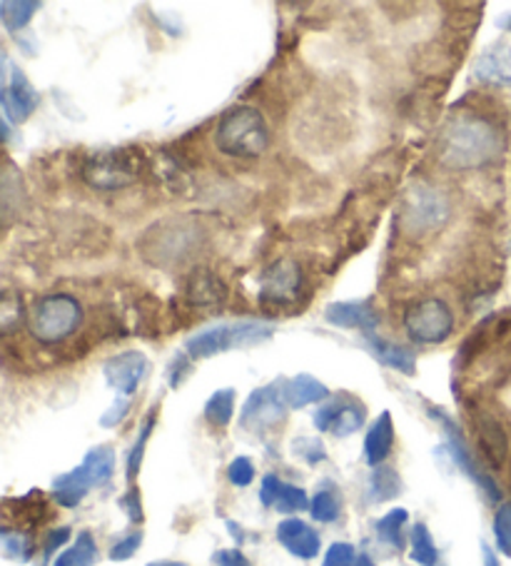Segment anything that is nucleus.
I'll return each instance as SVG.
<instances>
[{"instance_id": "35", "label": "nucleus", "mask_w": 511, "mask_h": 566, "mask_svg": "<svg viewBox=\"0 0 511 566\" xmlns=\"http://www.w3.org/2000/svg\"><path fill=\"white\" fill-rule=\"evenodd\" d=\"M292 454L300 457L302 462H307L310 467H317L320 462L327 460V449H324L322 439L317 437H300L292 442Z\"/></svg>"}, {"instance_id": "31", "label": "nucleus", "mask_w": 511, "mask_h": 566, "mask_svg": "<svg viewBox=\"0 0 511 566\" xmlns=\"http://www.w3.org/2000/svg\"><path fill=\"white\" fill-rule=\"evenodd\" d=\"M0 544H3V554L8 559L28 564L35 554V542L33 536L23 530H11V526H3L0 530Z\"/></svg>"}, {"instance_id": "40", "label": "nucleus", "mask_w": 511, "mask_h": 566, "mask_svg": "<svg viewBox=\"0 0 511 566\" xmlns=\"http://www.w3.org/2000/svg\"><path fill=\"white\" fill-rule=\"evenodd\" d=\"M143 546V532H131L127 536H123L121 542H115L113 546H111V559L113 562H127V559H133L135 556V552L140 549Z\"/></svg>"}, {"instance_id": "25", "label": "nucleus", "mask_w": 511, "mask_h": 566, "mask_svg": "<svg viewBox=\"0 0 511 566\" xmlns=\"http://www.w3.org/2000/svg\"><path fill=\"white\" fill-rule=\"evenodd\" d=\"M409 556L419 566H441V556L425 522H417L409 532Z\"/></svg>"}, {"instance_id": "8", "label": "nucleus", "mask_w": 511, "mask_h": 566, "mask_svg": "<svg viewBox=\"0 0 511 566\" xmlns=\"http://www.w3.org/2000/svg\"><path fill=\"white\" fill-rule=\"evenodd\" d=\"M272 335L274 327L264 325V322H222V325H215L192 335L185 343V353L195 363V359H208L220 353H230V349L262 345Z\"/></svg>"}, {"instance_id": "34", "label": "nucleus", "mask_w": 511, "mask_h": 566, "mask_svg": "<svg viewBox=\"0 0 511 566\" xmlns=\"http://www.w3.org/2000/svg\"><path fill=\"white\" fill-rule=\"evenodd\" d=\"M310 496L307 492L302 490V486H294L282 482L280 486V494H278V502H274V510L282 512V514H294V512H304L310 510Z\"/></svg>"}, {"instance_id": "49", "label": "nucleus", "mask_w": 511, "mask_h": 566, "mask_svg": "<svg viewBox=\"0 0 511 566\" xmlns=\"http://www.w3.org/2000/svg\"><path fill=\"white\" fill-rule=\"evenodd\" d=\"M145 566H188V564H182V562H150Z\"/></svg>"}, {"instance_id": "5", "label": "nucleus", "mask_w": 511, "mask_h": 566, "mask_svg": "<svg viewBox=\"0 0 511 566\" xmlns=\"http://www.w3.org/2000/svg\"><path fill=\"white\" fill-rule=\"evenodd\" d=\"M83 317V302L71 292H48L38 297L33 310L28 312V332L43 347H55L77 335Z\"/></svg>"}, {"instance_id": "22", "label": "nucleus", "mask_w": 511, "mask_h": 566, "mask_svg": "<svg viewBox=\"0 0 511 566\" xmlns=\"http://www.w3.org/2000/svg\"><path fill=\"white\" fill-rule=\"evenodd\" d=\"M395 447V422H392L389 412H382L375 422H372L369 432L365 437V460L369 467H382Z\"/></svg>"}, {"instance_id": "6", "label": "nucleus", "mask_w": 511, "mask_h": 566, "mask_svg": "<svg viewBox=\"0 0 511 566\" xmlns=\"http://www.w3.org/2000/svg\"><path fill=\"white\" fill-rule=\"evenodd\" d=\"M145 168V155L137 148H113L91 153L83 163V180L93 190L115 192L125 190L140 180Z\"/></svg>"}, {"instance_id": "14", "label": "nucleus", "mask_w": 511, "mask_h": 566, "mask_svg": "<svg viewBox=\"0 0 511 566\" xmlns=\"http://www.w3.org/2000/svg\"><path fill=\"white\" fill-rule=\"evenodd\" d=\"M471 419H474V432L481 457H484L491 470H501L509 457V434L504 424H501V419L497 415H491L489 409H474Z\"/></svg>"}, {"instance_id": "33", "label": "nucleus", "mask_w": 511, "mask_h": 566, "mask_svg": "<svg viewBox=\"0 0 511 566\" xmlns=\"http://www.w3.org/2000/svg\"><path fill=\"white\" fill-rule=\"evenodd\" d=\"M153 427H155V412L147 415V419H145L143 427H140V434H137L135 444H133V449H131V454H127L125 472H127V482H131V484L137 480V474H140L143 457H145V447H147V439H150V434H153Z\"/></svg>"}, {"instance_id": "24", "label": "nucleus", "mask_w": 511, "mask_h": 566, "mask_svg": "<svg viewBox=\"0 0 511 566\" xmlns=\"http://www.w3.org/2000/svg\"><path fill=\"white\" fill-rule=\"evenodd\" d=\"M310 514L314 522L320 524H334L342 514V496L340 490L332 482H322L317 486V494L310 502Z\"/></svg>"}, {"instance_id": "32", "label": "nucleus", "mask_w": 511, "mask_h": 566, "mask_svg": "<svg viewBox=\"0 0 511 566\" xmlns=\"http://www.w3.org/2000/svg\"><path fill=\"white\" fill-rule=\"evenodd\" d=\"M25 317L23 297L15 295V292H6L3 305H0V329H3V335H13L15 329H21Z\"/></svg>"}, {"instance_id": "15", "label": "nucleus", "mask_w": 511, "mask_h": 566, "mask_svg": "<svg viewBox=\"0 0 511 566\" xmlns=\"http://www.w3.org/2000/svg\"><path fill=\"white\" fill-rule=\"evenodd\" d=\"M147 369H150L147 357L143 353H137V349H127V353L105 359L103 375H105V382L111 385L117 395L133 397L145 379Z\"/></svg>"}, {"instance_id": "10", "label": "nucleus", "mask_w": 511, "mask_h": 566, "mask_svg": "<svg viewBox=\"0 0 511 566\" xmlns=\"http://www.w3.org/2000/svg\"><path fill=\"white\" fill-rule=\"evenodd\" d=\"M427 415L435 419V422L441 427V432L447 437V452L451 457V462L459 467V472H465L471 482H474L481 492H484L487 502L491 504H499L501 502V490L499 484L494 482V476L489 472H484L477 462L474 452H471V447L467 444V437L461 432V427L451 419L445 409L435 407V405H427Z\"/></svg>"}, {"instance_id": "13", "label": "nucleus", "mask_w": 511, "mask_h": 566, "mask_svg": "<svg viewBox=\"0 0 511 566\" xmlns=\"http://www.w3.org/2000/svg\"><path fill=\"white\" fill-rule=\"evenodd\" d=\"M302 270L292 258H280L260 275V302L262 305L284 307L300 297Z\"/></svg>"}, {"instance_id": "50", "label": "nucleus", "mask_w": 511, "mask_h": 566, "mask_svg": "<svg viewBox=\"0 0 511 566\" xmlns=\"http://www.w3.org/2000/svg\"><path fill=\"white\" fill-rule=\"evenodd\" d=\"M359 566H377V564H372V559H369V556H365V554H362V556H359Z\"/></svg>"}, {"instance_id": "36", "label": "nucleus", "mask_w": 511, "mask_h": 566, "mask_svg": "<svg viewBox=\"0 0 511 566\" xmlns=\"http://www.w3.org/2000/svg\"><path fill=\"white\" fill-rule=\"evenodd\" d=\"M494 539L497 549L504 556H511V502L499 504L494 514Z\"/></svg>"}, {"instance_id": "45", "label": "nucleus", "mask_w": 511, "mask_h": 566, "mask_svg": "<svg viewBox=\"0 0 511 566\" xmlns=\"http://www.w3.org/2000/svg\"><path fill=\"white\" fill-rule=\"evenodd\" d=\"M67 539H71V526H58V530L48 532L45 542H43V556H45V562L51 559V556H53L58 549H61L63 544H67Z\"/></svg>"}, {"instance_id": "44", "label": "nucleus", "mask_w": 511, "mask_h": 566, "mask_svg": "<svg viewBox=\"0 0 511 566\" xmlns=\"http://www.w3.org/2000/svg\"><path fill=\"white\" fill-rule=\"evenodd\" d=\"M280 486H282V480H280L278 474H264L262 476V484H260V502H262V506H268V510H274V502H278Z\"/></svg>"}, {"instance_id": "23", "label": "nucleus", "mask_w": 511, "mask_h": 566, "mask_svg": "<svg viewBox=\"0 0 511 566\" xmlns=\"http://www.w3.org/2000/svg\"><path fill=\"white\" fill-rule=\"evenodd\" d=\"M409 522V512L401 510V506H397V510L387 512L382 520L375 522V534L377 539L382 544H387L392 552H401L407 546V539H405V526Z\"/></svg>"}, {"instance_id": "29", "label": "nucleus", "mask_w": 511, "mask_h": 566, "mask_svg": "<svg viewBox=\"0 0 511 566\" xmlns=\"http://www.w3.org/2000/svg\"><path fill=\"white\" fill-rule=\"evenodd\" d=\"M232 415H234V389L232 387L218 389V392H215L208 402H205V409H202L205 422L218 427V429L228 427L232 422Z\"/></svg>"}, {"instance_id": "18", "label": "nucleus", "mask_w": 511, "mask_h": 566, "mask_svg": "<svg viewBox=\"0 0 511 566\" xmlns=\"http://www.w3.org/2000/svg\"><path fill=\"white\" fill-rule=\"evenodd\" d=\"M278 542L288 549L292 556H298L302 562H312L320 556L322 539L320 534L312 530L307 522L302 520H284L278 524Z\"/></svg>"}, {"instance_id": "7", "label": "nucleus", "mask_w": 511, "mask_h": 566, "mask_svg": "<svg viewBox=\"0 0 511 566\" xmlns=\"http://www.w3.org/2000/svg\"><path fill=\"white\" fill-rule=\"evenodd\" d=\"M115 474V452L111 444L93 447L85 454L83 464H77L73 472L61 474L53 482V500L65 506V510H75L93 486H103L113 480Z\"/></svg>"}, {"instance_id": "21", "label": "nucleus", "mask_w": 511, "mask_h": 566, "mask_svg": "<svg viewBox=\"0 0 511 566\" xmlns=\"http://www.w3.org/2000/svg\"><path fill=\"white\" fill-rule=\"evenodd\" d=\"M365 343L369 347V353L375 355L385 367L395 369V373H401L407 377L417 373V355H415V349H411V347L389 343V339H385V337H377L375 332L365 335Z\"/></svg>"}, {"instance_id": "26", "label": "nucleus", "mask_w": 511, "mask_h": 566, "mask_svg": "<svg viewBox=\"0 0 511 566\" xmlns=\"http://www.w3.org/2000/svg\"><path fill=\"white\" fill-rule=\"evenodd\" d=\"M97 562V542L91 532H81L71 549L55 556L51 566H95Z\"/></svg>"}, {"instance_id": "11", "label": "nucleus", "mask_w": 511, "mask_h": 566, "mask_svg": "<svg viewBox=\"0 0 511 566\" xmlns=\"http://www.w3.org/2000/svg\"><path fill=\"white\" fill-rule=\"evenodd\" d=\"M288 405H284L280 382L278 385H264L248 397V402L240 409V427L244 432L264 434L278 429L284 422L288 415Z\"/></svg>"}, {"instance_id": "1", "label": "nucleus", "mask_w": 511, "mask_h": 566, "mask_svg": "<svg viewBox=\"0 0 511 566\" xmlns=\"http://www.w3.org/2000/svg\"><path fill=\"white\" fill-rule=\"evenodd\" d=\"M507 153V133L484 113L465 111L441 125L437 163L449 172H474L499 163Z\"/></svg>"}, {"instance_id": "2", "label": "nucleus", "mask_w": 511, "mask_h": 566, "mask_svg": "<svg viewBox=\"0 0 511 566\" xmlns=\"http://www.w3.org/2000/svg\"><path fill=\"white\" fill-rule=\"evenodd\" d=\"M202 238V228L192 218H167L145 230L137 250L155 268H178L195 258Z\"/></svg>"}, {"instance_id": "4", "label": "nucleus", "mask_w": 511, "mask_h": 566, "mask_svg": "<svg viewBox=\"0 0 511 566\" xmlns=\"http://www.w3.org/2000/svg\"><path fill=\"white\" fill-rule=\"evenodd\" d=\"M270 128L264 115L252 105H234L215 125V148L228 158L252 160L268 153Z\"/></svg>"}, {"instance_id": "12", "label": "nucleus", "mask_w": 511, "mask_h": 566, "mask_svg": "<svg viewBox=\"0 0 511 566\" xmlns=\"http://www.w3.org/2000/svg\"><path fill=\"white\" fill-rule=\"evenodd\" d=\"M0 105H3V120L25 123L41 105V93L28 81L21 67L11 65L8 55H3V91H0Z\"/></svg>"}, {"instance_id": "16", "label": "nucleus", "mask_w": 511, "mask_h": 566, "mask_svg": "<svg viewBox=\"0 0 511 566\" xmlns=\"http://www.w3.org/2000/svg\"><path fill=\"white\" fill-rule=\"evenodd\" d=\"M324 319L332 327L342 329H359L362 335H369L379 327V312L372 305V300H350V302H332L324 307Z\"/></svg>"}, {"instance_id": "30", "label": "nucleus", "mask_w": 511, "mask_h": 566, "mask_svg": "<svg viewBox=\"0 0 511 566\" xmlns=\"http://www.w3.org/2000/svg\"><path fill=\"white\" fill-rule=\"evenodd\" d=\"M38 11H41V3H38V0H18V3L3 0V3H0V21H3L8 33H18L33 21V15Z\"/></svg>"}, {"instance_id": "43", "label": "nucleus", "mask_w": 511, "mask_h": 566, "mask_svg": "<svg viewBox=\"0 0 511 566\" xmlns=\"http://www.w3.org/2000/svg\"><path fill=\"white\" fill-rule=\"evenodd\" d=\"M131 407H133L131 397L117 395V399L113 402V407L107 409V412L101 417V427H105V429H113V427H117V424H121L123 419L127 417V412H131Z\"/></svg>"}, {"instance_id": "27", "label": "nucleus", "mask_w": 511, "mask_h": 566, "mask_svg": "<svg viewBox=\"0 0 511 566\" xmlns=\"http://www.w3.org/2000/svg\"><path fill=\"white\" fill-rule=\"evenodd\" d=\"M365 422H367L365 405H362L359 399H355V397H345V399H342V409H340L337 422H334V427H332V434L340 437V439L352 437L355 432H359L362 427H365Z\"/></svg>"}, {"instance_id": "3", "label": "nucleus", "mask_w": 511, "mask_h": 566, "mask_svg": "<svg viewBox=\"0 0 511 566\" xmlns=\"http://www.w3.org/2000/svg\"><path fill=\"white\" fill-rule=\"evenodd\" d=\"M451 220L449 195L431 182H411L397 208V228L407 240H425Z\"/></svg>"}, {"instance_id": "46", "label": "nucleus", "mask_w": 511, "mask_h": 566, "mask_svg": "<svg viewBox=\"0 0 511 566\" xmlns=\"http://www.w3.org/2000/svg\"><path fill=\"white\" fill-rule=\"evenodd\" d=\"M215 566H252L240 549H220L215 554Z\"/></svg>"}, {"instance_id": "38", "label": "nucleus", "mask_w": 511, "mask_h": 566, "mask_svg": "<svg viewBox=\"0 0 511 566\" xmlns=\"http://www.w3.org/2000/svg\"><path fill=\"white\" fill-rule=\"evenodd\" d=\"M342 399H345V397H334V399H327V402H322L317 407V412H314V417H312V422H314V427H317V432H332V427L340 417Z\"/></svg>"}, {"instance_id": "42", "label": "nucleus", "mask_w": 511, "mask_h": 566, "mask_svg": "<svg viewBox=\"0 0 511 566\" xmlns=\"http://www.w3.org/2000/svg\"><path fill=\"white\" fill-rule=\"evenodd\" d=\"M190 369H192V357L188 353L175 355L170 367H167V382H170L173 389H178L185 379H188Z\"/></svg>"}, {"instance_id": "47", "label": "nucleus", "mask_w": 511, "mask_h": 566, "mask_svg": "<svg viewBox=\"0 0 511 566\" xmlns=\"http://www.w3.org/2000/svg\"><path fill=\"white\" fill-rule=\"evenodd\" d=\"M481 552H484V566H501L499 559H497V554L491 552L489 546H481Z\"/></svg>"}, {"instance_id": "17", "label": "nucleus", "mask_w": 511, "mask_h": 566, "mask_svg": "<svg viewBox=\"0 0 511 566\" xmlns=\"http://www.w3.org/2000/svg\"><path fill=\"white\" fill-rule=\"evenodd\" d=\"M474 81L484 87H511V45L497 43L487 48L484 53L477 57L474 67Z\"/></svg>"}, {"instance_id": "51", "label": "nucleus", "mask_w": 511, "mask_h": 566, "mask_svg": "<svg viewBox=\"0 0 511 566\" xmlns=\"http://www.w3.org/2000/svg\"><path fill=\"white\" fill-rule=\"evenodd\" d=\"M499 25L504 28V31H509V33H511V15H509V18H504V21H501Z\"/></svg>"}, {"instance_id": "19", "label": "nucleus", "mask_w": 511, "mask_h": 566, "mask_svg": "<svg viewBox=\"0 0 511 566\" xmlns=\"http://www.w3.org/2000/svg\"><path fill=\"white\" fill-rule=\"evenodd\" d=\"M225 297H228V290H225L222 282L215 277L210 270L198 268L190 272L188 280H185V300H188L192 307H218L222 305Z\"/></svg>"}, {"instance_id": "41", "label": "nucleus", "mask_w": 511, "mask_h": 566, "mask_svg": "<svg viewBox=\"0 0 511 566\" xmlns=\"http://www.w3.org/2000/svg\"><path fill=\"white\" fill-rule=\"evenodd\" d=\"M117 504H121V510L127 514V520H131L133 524H143L145 514H143V500H140V490L137 486H131L121 500H117Z\"/></svg>"}, {"instance_id": "48", "label": "nucleus", "mask_w": 511, "mask_h": 566, "mask_svg": "<svg viewBox=\"0 0 511 566\" xmlns=\"http://www.w3.org/2000/svg\"><path fill=\"white\" fill-rule=\"evenodd\" d=\"M228 530H230V534L234 536V539H238L240 544L244 542V532L240 530V526L238 524H234V522H228Z\"/></svg>"}, {"instance_id": "39", "label": "nucleus", "mask_w": 511, "mask_h": 566, "mask_svg": "<svg viewBox=\"0 0 511 566\" xmlns=\"http://www.w3.org/2000/svg\"><path fill=\"white\" fill-rule=\"evenodd\" d=\"M228 480L232 486H240V490L254 482V464L250 457H234L228 467Z\"/></svg>"}, {"instance_id": "9", "label": "nucleus", "mask_w": 511, "mask_h": 566, "mask_svg": "<svg viewBox=\"0 0 511 566\" xmlns=\"http://www.w3.org/2000/svg\"><path fill=\"white\" fill-rule=\"evenodd\" d=\"M401 325L411 343L417 345H441L455 335L457 317L447 300L421 297L401 312Z\"/></svg>"}, {"instance_id": "37", "label": "nucleus", "mask_w": 511, "mask_h": 566, "mask_svg": "<svg viewBox=\"0 0 511 566\" xmlns=\"http://www.w3.org/2000/svg\"><path fill=\"white\" fill-rule=\"evenodd\" d=\"M322 566H359V556L350 542H334L330 549L324 552Z\"/></svg>"}, {"instance_id": "28", "label": "nucleus", "mask_w": 511, "mask_h": 566, "mask_svg": "<svg viewBox=\"0 0 511 566\" xmlns=\"http://www.w3.org/2000/svg\"><path fill=\"white\" fill-rule=\"evenodd\" d=\"M401 494V480L399 474L392 470V467H377L375 472L369 476V500L375 504H385L397 500Z\"/></svg>"}, {"instance_id": "20", "label": "nucleus", "mask_w": 511, "mask_h": 566, "mask_svg": "<svg viewBox=\"0 0 511 566\" xmlns=\"http://www.w3.org/2000/svg\"><path fill=\"white\" fill-rule=\"evenodd\" d=\"M280 392H282L284 405H288L290 409H302L307 405L327 402L330 399L327 385H322L320 379L312 375H298V377L282 379Z\"/></svg>"}]
</instances>
